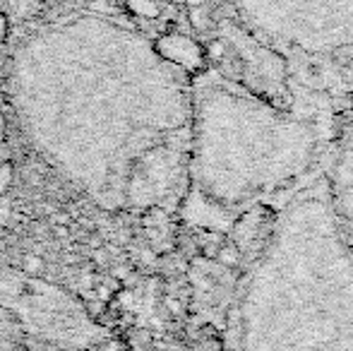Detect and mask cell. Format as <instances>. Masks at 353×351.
Instances as JSON below:
<instances>
[{"instance_id":"1","label":"cell","mask_w":353,"mask_h":351,"mask_svg":"<svg viewBox=\"0 0 353 351\" xmlns=\"http://www.w3.org/2000/svg\"><path fill=\"white\" fill-rule=\"evenodd\" d=\"M29 145L103 210H152L188 181L192 87L157 46L63 43L14 72Z\"/></svg>"},{"instance_id":"2","label":"cell","mask_w":353,"mask_h":351,"mask_svg":"<svg viewBox=\"0 0 353 351\" xmlns=\"http://www.w3.org/2000/svg\"><path fill=\"white\" fill-rule=\"evenodd\" d=\"M236 351H353V245L325 178L281 205L233 310Z\"/></svg>"},{"instance_id":"3","label":"cell","mask_w":353,"mask_h":351,"mask_svg":"<svg viewBox=\"0 0 353 351\" xmlns=\"http://www.w3.org/2000/svg\"><path fill=\"white\" fill-rule=\"evenodd\" d=\"M322 135L312 118L233 80L192 87L188 181L210 202L243 210L312 178Z\"/></svg>"},{"instance_id":"4","label":"cell","mask_w":353,"mask_h":351,"mask_svg":"<svg viewBox=\"0 0 353 351\" xmlns=\"http://www.w3.org/2000/svg\"><path fill=\"white\" fill-rule=\"evenodd\" d=\"M228 17L305 87L353 97V0H226Z\"/></svg>"},{"instance_id":"5","label":"cell","mask_w":353,"mask_h":351,"mask_svg":"<svg viewBox=\"0 0 353 351\" xmlns=\"http://www.w3.org/2000/svg\"><path fill=\"white\" fill-rule=\"evenodd\" d=\"M0 301L22 320L32 351H94L103 342V330L87 310L39 277L0 270Z\"/></svg>"},{"instance_id":"6","label":"cell","mask_w":353,"mask_h":351,"mask_svg":"<svg viewBox=\"0 0 353 351\" xmlns=\"http://www.w3.org/2000/svg\"><path fill=\"white\" fill-rule=\"evenodd\" d=\"M325 188L341 231L353 245V118L346 123L339 142L325 166Z\"/></svg>"},{"instance_id":"7","label":"cell","mask_w":353,"mask_h":351,"mask_svg":"<svg viewBox=\"0 0 353 351\" xmlns=\"http://www.w3.org/2000/svg\"><path fill=\"white\" fill-rule=\"evenodd\" d=\"M0 351H32V339L22 320L0 301Z\"/></svg>"},{"instance_id":"8","label":"cell","mask_w":353,"mask_h":351,"mask_svg":"<svg viewBox=\"0 0 353 351\" xmlns=\"http://www.w3.org/2000/svg\"><path fill=\"white\" fill-rule=\"evenodd\" d=\"M130 8L135 10V12H147V14H154L157 10L152 8V5L147 3V0H130Z\"/></svg>"},{"instance_id":"9","label":"cell","mask_w":353,"mask_h":351,"mask_svg":"<svg viewBox=\"0 0 353 351\" xmlns=\"http://www.w3.org/2000/svg\"><path fill=\"white\" fill-rule=\"evenodd\" d=\"M8 32H10L8 17H5V14L0 12V41H5V37H8Z\"/></svg>"},{"instance_id":"10","label":"cell","mask_w":353,"mask_h":351,"mask_svg":"<svg viewBox=\"0 0 353 351\" xmlns=\"http://www.w3.org/2000/svg\"><path fill=\"white\" fill-rule=\"evenodd\" d=\"M214 3H216L219 8H223V12H226V17H228V3L226 0H214Z\"/></svg>"},{"instance_id":"11","label":"cell","mask_w":353,"mask_h":351,"mask_svg":"<svg viewBox=\"0 0 353 351\" xmlns=\"http://www.w3.org/2000/svg\"><path fill=\"white\" fill-rule=\"evenodd\" d=\"M94 351H97V349H94Z\"/></svg>"}]
</instances>
